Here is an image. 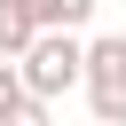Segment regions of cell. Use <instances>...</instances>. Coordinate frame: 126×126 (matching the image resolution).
Returning a JSON list of instances; mask_svg holds the SVG:
<instances>
[{
    "instance_id": "obj_5",
    "label": "cell",
    "mask_w": 126,
    "mask_h": 126,
    "mask_svg": "<svg viewBox=\"0 0 126 126\" xmlns=\"http://www.w3.org/2000/svg\"><path fill=\"white\" fill-rule=\"evenodd\" d=\"M32 16H39V32H87V16H94V0H32Z\"/></svg>"
},
{
    "instance_id": "obj_3",
    "label": "cell",
    "mask_w": 126,
    "mask_h": 126,
    "mask_svg": "<svg viewBox=\"0 0 126 126\" xmlns=\"http://www.w3.org/2000/svg\"><path fill=\"white\" fill-rule=\"evenodd\" d=\"M0 126H47V94H32L16 55H0Z\"/></svg>"
},
{
    "instance_id": "obj_2",
    "label": "cell",
    "mask_w": 126,
    "mask_h": 126,
    "mask_svg": "<svg viewBox=\"0 0 126 126\" xmlns=\"http://www.w3.org/2000/svg\"><path fill=\"white\" fill-rule=\"evenodd\" d=\"M87 110L102 126H126V32L87 39Z\"/></svg>"
},
{
    "instance_id": "obj_4",
    "label": "cell",
    "mask_w": 126,
    "mask_h": 126,
    "mask_svg": "<svg viewBox=\"0 0 126 126\" xmlns=\"http://www.w3.org/2000/svg\"><path fill=\"white\" fill-rule=\"evenodd\" d=\"M39 39V16H32V0H0V55H24Z\"/></svg>"
},
{
    "instance_id": "obj_1",
    "label": "cell",
    "mask_w": 126,
    "mask_h": 126,
    "mask_svg": "<svg viewBox=\"0 0 126 126\" xmlns=\"http://www.w3.org/2000/svg\"><path fill=\"white\" fill-rule=\"evenodd\" d=\"M16 63H24L32 94H47V102H55V94H71V87H87V39H79V32H63V24H55V32H39Z\"/></svg>"
}]
</instances>
